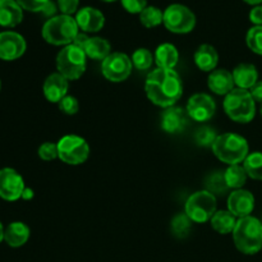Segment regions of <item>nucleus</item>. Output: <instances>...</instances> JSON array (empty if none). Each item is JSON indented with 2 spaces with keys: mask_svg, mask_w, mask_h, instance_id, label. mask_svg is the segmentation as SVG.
Listing matches in <instances>:
<instances>
[{
  "mask_svg": "<svg viewBox=\"0 0 262 262\" xmlns=\"http://www.w3.org/2000/svg\"><path fill=\"white\" fill-rule=\"evenodd\" d=\"M23 19V9L17 0H0V26L15 27Z\"/></svg>",
  "mask_w": 262,
  "mask_h": 262,
  "instance_id": "19",
  "label": "nucleus"
},
{
  "mask_svg": "<svg viewBox=\"0 0 262 262\" xmlns=\"http://www.w3.org/2000/svg\"><path fill=\"white\" fill-rule=\"evenodd\" d=\"M250 94L256 102H261L262 104V81L256 82L255 86L250 90Z\"/></svg>",
  "mask_w": 262,
  "mask_h": 262,
  "instance_id": "40",
  "label": "nucleus"
},
{
  "mask_svg": "<svg viewBox=\"0 0 262 262\" xmlns=\"http://www.w3.org/2000/svg\"><path fill=\"white\" fill-rule=\"evenodd\" d=\"M243 2H246L247 3V4H250V5H260L261 3H262V0H243Z\"/></svg>",
  "mask_w": 262,
  "mask_h": 262,
  "instance_id": "44",
  "label": "nucleus"
},
{
  "mask_svg": "<svg viewBox=\"0 0 262 262\" xmlns=\"http://www.w3.org/2000/svg\"><path fill=\"white\" fill-rule=\"evenodd\" d=\"M122 5L127 12L140 14L147 7V0H122Z\"/></svg>",
  "mask_w": 262,
  "mask_h": 262,
  "instance_id": "37",
  "label": "nucleus"
},
{
  "mask_svg": "<svg viewBox=\"0 0 262 262\" xmlns=\"http://www.w3.org/2000/svg\"><path fill=\"white\" fill-rule=\"evenodd\" d=\"M211 148L214 155L228 165H238L250 155V146L247 140L237 133L219 135Z\"/></svg>",
  "mask_w": 262,
  "mask_h": 262,
  "instance_id": "3",
  "label": "nucleus"
},
{
  "mask_svg": "<svg viewBox=\"0 0 262 262\" xmlns=\"http://www.w3.org/2000/svg\"><path fill=\"white\" fill-rule=\"evenodd\" d=\"M191 223L192 220L184 214H177L171 220V233L178 238H184L188 235L189 230H191Z\"/></svg>",
  "mask_w": 262,
  "mask_h": 262,
  "instance_id": "31",
  "label": "nucleus"
},
{
  "mask_svg": "<svg viewBox=\"0 0 262 262\" xmlns=\"http://www.w3.org/2000/svg\"><path fill=\"white\" fill-rule=\"evenodd\" d=\"M164 13L156 7H146L140 13V20L146 28L158 27L163 23Z\"/></svg>",
  "mask_w": 262,
  "mask_h": 262,
  "instance_id": "29",
  "label": "nucleus"
},
{
  "mask_svg": "<svg viewBox=\"0 0 262 262\" xmlns=\"http://www.w3.org/2000/svg\"><path fill=\"white\" fill-rule=\"evenodd\" d=\"M58 105H59V109H60V112H63L64 114H67V115L77 114V112H78V109H79L78 100H77L74 96H69V95H67L64 99H61L60 101H59Z\"/></svg>",
  "mask_w": 262,
  "mask_h": 262,
  "instance_id": "34",
  "label": "nucleus"
},
{
  "mask_svg": "<svg viewBox=\"0 0 262 262\" xmlns=\"http://www.w3.org/2000/svg\"><path fill=\"white\" fill-rule=\"evenodd\" d=\"M26 40L22 35L14 31L0 32V59L2 60H15L25 54Z\"/></svg>",
  "mask_w": 262,
  "mask_h": 262,
  "instance_id": "13",
  "label": "nucleus"
},
{
  "mask_svg": "<svg viewBox=\"0 0 262 262\" xmlns=\"http://www.w3.org/2000/svg\"><path fill=\"white\" fill-rule=\"evenodd\" d=\"M102 2H109L110 3V2H115V0H102Z\"/></svg>",
  "mask_w": 262,
  "mask_h": 262,
  "instance_id": "46",
  "label": "nucleus"
},
{
  "mask_svg": "<svg viewBox=\"0 0 262 262\" xmlns=\"http://www.w3.org/2000/svg\"><path fill=\"white\" fill-rule=\"evenodd\" d=\"M233 241L239 252L256 255L262 250V222L253 216L241 217L233 230Z\"/></svg>",
  "mask_w": 262,
  "mask_h": 262,
  "instance_id": "2",
  "label": "nucleus"
},
{
  "mask_svg": "<svg viewBox=\"0 0 262 262\" xmlns=\"http://www.w3.org/2000/svg\"><path fill=\"white\" fill-rule=\"evenodd\" d=\"M224 110L234 122L250 123L256 115V101L248 90L237 87L225 96Z\"/></svg>",
  "mask_w": 262,
  "mask_h": 262,
  "instance_id": "5",
  "label": "nucleus"
},
{
  "mask_svg": "<svg viewBox=\"0 0 262 262\" xmlns=\"http://www.w3.org/2000/svg\"><path fill=\"white\" fill-rule=\"evenodd\" d=\"M207 84L214 94L220 95V96H227L232 90H234L233 74L227 69H215L210 72Z\"/></svg>",
  "mask_w": 262,
  "mask_h": 262,
  "instance_id": "18",
  "label": "nucleus"
},
{
  "mask_svg": "<svg viewBox=\"0 0 262 262\" xmlns=\"http://www.w3.org/2000/svg\"><path fill=\"white\" fill-rule=\"evenodd\" d=\"M32 197H33V191L31 188H28V187H26L25 191H23L22 193V199L27 201V200H31Z\"/></svg>",
  "mask_w": 262,
  "mask_h": 262,
  "instance_id": "43",
  "label": "nucleus"
},
{
  "mask_svg": "<svg viewBox=\"0 0 262 262\" xmlns=\"http://www.w3.org/2000/svg\"><path fill=\"white\" fill-rule=\"evenodd\" d=\"M164 26L173 33H188L196 26V15L183 4H171L164 10Z\"/></svg>",
  "mask_w": 262,
  "mask_h": 262,
  "instance_id": "9",
  "label": "nucleus"
},
{
  "mask_svg": "<svg viewBox=\"0 0 262 262\" xmlns=\"http://www.w3.org/2000/svg\"><path fill=\"white\" fill-rule=\"evenodd\" d=\"M261 117H262V104H261Z\"/></svg>",
  "mask_w": 262,
  "mask_h": 262,
  "instance_id": "47",
  "label": "nucleus"
},
{
  "mask_svg": "<svg viewBox=\"0 0 262 262\" xmlns=\"http://www.w3.org/2000/svg\"><path fill=\"white\" fill-rule=\"evenodd\" d=\"M243 168L251 179L262 181V152L256 151L250 154L243 161Z\"/></svg>",
  "mask_w": 262,
  "mask_h": 262,
  "instance_id": "27",
  "label": "nucleus"
},
{
  "mask_svg": "<svg viewBox=\"0 0 262 262\" xmlns=\"http://www.w3.org/2000/svg\"><path fill=\"white\" fill-rule=\"evenodd\" d=\"M25 181L17 170L12 168L0 169V197L5 201H17L22 199Z\"/></svg>",
  "mask_w": 262,
  "mask_h": 262,
  "instance_id": "11",
  "label": "nucleus"
},
{
  "mask_svg": "<svg viewBox=\"0 0 262 262\" xmlns=\"http://www.w3.org/2000/svg\"><path fill=\"white\" fill-rule=\"evenodd\" d=\"M90 156V146L83 137L68 135L58 142V158L68 165L83 164Z\"/></svg>",
  "mask_w": 262,
  "mask_h": 262,
  "instance_id": "8",
  "label": "nucleus"
},
{
  "mask_svg": "<svg viewBox=\"0 0 262 262\" xmlns=\"http://www.w3.org/2000/svg\"><path fill=\"white\" fill-rule=\"evenodd\" d=\"M132 59L124 53H112L101 64V72L110 82H123L132 73Z\"/></svg>",
  "mask_w": 262,
  "mask_h": 262,
  "instance_id": "10",
  "label": "nucleus"
},
{
  "mask_svg": "<svg viewBox=\"0 0 262 262\" xmlns=\"http://www.w3.org/2000/svg\"><path fill=\"white\" fill-rule=\"evenodd\" d=\"M145 91L152 104L170 107L183 95V82L174 69L156 68L146 78Z\"/></svg>",
  "mask_w": 262,
  "mask_h": 262,
  "instance_id": "1",
  "label": "nucleus"
},
{
  "mask_svg": "<svg viewBox=\"0 0 262 262\" xmlns=\"http://www.w3.org/2000/svg\"><path fill=\"white\" fill-rule=\"evenodd\" d=\"M89 40H90V37L86 35V33H84V32H79L78 35L76 36V38H74L73 45L78 46L79 49H82V50L84 51V48H86V45H87V42H89Z\"/></svg>",
  "mask_w": 262,
  "mask_h": 262,
  "instance_id": "41",
  "label": "nucleus"
},
{
  "mask_svg": "<svg viewBox=\"0 0 262 262\" xmlns=\"http://www.w3.org/2000/svg\"><path fill=\"white\" fill-rule=\"evenodd\" d=\"M76 18L72 15H54L49 18L42 27L43 40L51 45H71L79 33Z\"/></svg>",
  "mask_w": 262,
  "mask_h": 262,
  "instance_id": "4",
  "label": "nucleus"
},
{
  "mask_svg": "<svg viewBox=\"0 0 262 262\" xmlns=\"http://www.w3.org/2000/svg\"><path fill=\"white\" fill-rule=\"evenodd\" d=\"M246 42L250 50L257 55H262V26H253L246 36Z\"/></svg>",
  "mask_w": 262,
  "mask_h": 262,
  "instance_id": "32",
  "label": "nucleus"
},
{
  "mask_svg": "<svg viewBox=\"0 0 262 262\" xmlns=\"http://www.w3.org/2000/svg\"><path fill=\"white\" fill-rule=\"evenodd\" d=\"M210 222H211L212 229L219 233V234H229V233H233L235 224H237V219H235V216L229 210H220V211H216Z\"/></svg>",
  "mask_w": 262,
  "mask_h": 262,
  "instance_id": "25",
  "label": "nucleus"
},
{
  "mask_svg": "<svg viewBox=\"0 0 262 262\" xmlns=\"http://www.w3.org/2000/svg\"><path fill=\"white\" fill-rule=\"evenodd\" d=\"M155 63L158 68L174 69L179 60V53L173 43H161L155 51Z\"/></svg>",
  "mask_w": 262,
  "mask_h": 262,
  "instance_id": "23",
  "label": "nucleus"
},
{
  "mask_svg": "<svg viewBox=\"0 0 262 262\" xmlns=\"http://www.w3.org/2000/svg\"><path fill=\"white\" fill-rule=\"evenodd\" d=\"M76 22L83 32H99L104 27L105 17L96 8L84 7L76 13Z\"/></svg>",
  "mask_w": 262,
  "mask_h": 262,
  "instance_id": "15",
  "label": "nucleus"
},
{
  "mask_svg": "<svg viewBox=\"0 0 262 262\" xmlns=\"http://www.w3.org/2000/svg\"><path fill=\"white\" fill-rule=\"evenodd\" d=\"M225 182H227L229 189H241L246 184L247 181V173L245 168L238 165H229V168L224 171Z\"/></svg>",
  "mask_w": 262,
  "mask_h": 262,
  "instance_id": "26",
  "label": "nucleus"
},
{
  "mask_svg": "<svg viewBox=\"0 0 262 262\" xmlns=\"http://www.w3.org/2000/svg\"><path fill=\"white\" fill-rule=\"evenodd\" d=\"M217 61H219V54H217L216 49L209 43L199 46L194 53V63L204 72L215 71Z\"/></svg>",
  "mask_w": 262,
  "mask_h": 262,
  "instance_id": "22",
  "label": "nucleus"
},
{
  "mask_svg": "<svg viewBox=\"0 0 262 262\" xmlns=\"http://www.w3.org/2000/svg\"><path fill=\"white\" fill-rule=\"evenodd\" d=\"M86 53L78 46L73 43L64 46L56 56L58 73L66 77L68 81H76L81 78L86 71Z\"/></svg>",
  "mask_w": 262,
  "mask_h": 262,
  "instance_id": "6",
  "label": "nucleus"
},
{
  "mask_svg": "<svg viewBox=\"0 0 262 262\" xmlns=\"http://www.w3.org/2000/svg\"><path fill=\"white\" fill-rule=\"evenodd\" d=\"M79 0H58V7L60 12L66 15H72L78 12Z\"/></svg>",
  "mask_w": 262,
  "mask_h": 262,
  "instance_id": "38",
  "label": "nucleus"
},
{
  "mask_svg": "<svg viewBox=\"0 0 262 262\" xmlns=\"http://www.w3.org/2000/svg\"><path fill=\"white\" fill-rule=\"evenodd\" d=\"M38 156L45 161H51L58 158V143L45 142L38 147Z\"/></svg>",
  "mask_w": 262,
  "mask_h": 262,
  "instance_id": "35",
  "label": "nucleus"
},
{
  "mask_svg": "<svg viewBox=\"0 0 262 262\" xmlns=\"http://www.w3.org/2000/svg\"><path fill=\"white\" fill-rule=\"evenodd\" d=\"M154 60H155V58H154L152 53L145 48L137 49L132 55V64L138 71H147V69H150Z\"/></svg>",
  "mask_w": 262,
  "mask_h": 262,
  "instance_id": "30",
  "label": "nucleus"
},
{
  "mask_svg": "<svg viewBox=\"0 0 262 262\" xmlns=\"http://www.w3.org/2000/svg\"><path fill=\"white\" fill-rule=\"evenodd\" d=\"M233 79L234 84H237L238 89L248 90L250 91L256 82L258 81V72L253 64L242 63L237 66L233 71Z\"/></svg>",
  "mask_w": 262,
  "mask_h": 262,
  "instance_id": "21",
  "label": "nucleus"
},
{
  "mask_svg": "<svg viewBox=\"0 0 262 262\" xmlns=\"http://www.w3.org/2000/svg\"><path fill=\"white\" fill-rule=\"evenodd\" d=\"M261 222H262V220H261Z\"/></svg>",
  "mask_w": 262,
  "mask_h": 262,
  "instance_id": "49",
  "label": "nucleus"
},
{
  "mask_svg": "<svg viewBox=\"0 0 262 262\" xmlns=\"http://www.w3.org/2000/svg\"><path fill=\"white\" fill-rule=\"evenodd\" d=\"M30 228L22 222H13L5 228L4 241L9 247H22L30 239Z\"/></svg>",
  "mask_w": 262,
  "mask_h": 262,
  "instance_id": "20",
  "label": "nucleus"
},
{
  "mask_svg": "<svg viewBox=\"0 0 262 262\" xmlns=\"http://www.w3.org/2000/svg\"><path fill=\"white\" fill-rule=\"evenodd\" d=\"M216 110L214 99L207 94H194L187 102V114L200 123L211 119Z\"/></svg>",
  "mask_w": 262,
  "mask_h": 262,
  "instance_id": "12",
  "label": "nucleus"
},
{
  "mask_svg": "<svg viewBox=\"0 0 262 262\" xmlns=\"http://www.w3.org/2000/svg\"><path fill=\"white\" fill-rule=\"evenodd\" d=\"M216 138H217L216 132H215L211 127H207V125H204V127L199 128L196 135H194V141H196L197 145L202 146V147L212 146Z\"/></svg>",
  "mask_w": 262,
  "mask_h": 262,
  "instance_id": "33",
  "label": "nucleus"
},
{
  "mask_svg": "<svg viewBox=\"0 0 262 262\" xmlns=\"http://www.w3.org/2000/svg\"><path fill=\"white\" fill-rule=\"evenodd\" d=\"M84 53H86L87 58L104 61L112 54V46H110L109 41L102 37H90L89 42L84 48Z\"/></svg>",
  "mask_w": 262,
  "mask_h": 262,
  "instance_id": "24",
  "label": "nucleus"
},
{
  "mask_svg": "<svg viewBox=\"0 0 262 262\" xmlns=\"http://www.w3.org/2000/svg\"><path fill=\"white\" fill-rule=\"evenodd\" d=\"M205 184H206V191H209L214 196L216 194L222 196V194L227 193V191L229 189L227 182H225L224 171H212L206 178Z\"/></svg>",
  "mask_w": 262,
  "mask_h": 262,
  "instance_id": "28",
  "label": "nucleus"
},
{
  "mask_svg": "<svg viewBox=\"0 0 262 262\" xmlns=\"http://www.w3.org/2000/svg\"><path fill=\"white\" fill-rule=\"evenodd\" d=\"M4 228H3V224L2 223H0V243L3 242V241H4Z\"/></svg>",
  "mask_w": 262,
  "mask_h": 262,
  "instance_id": "45",
  "label": "nucleus"
},
{
  "mask_svg": "<svg viewBox=\"0 0 262 262\" xmlns=\"http://www.w3.org/2000/svg\"><path fill=\"white\" fill-rule=\"evenodd\" d=\"M184 212L194 223L209 222L216 212V197L206 189L196 192L187 200Z\"/></svg>",
  "mask_w": 262,
  "mask_h": 262,
  "instance_id": "7",
  "label": "nucleus"
},
{
  "mask_svg": "<svg viewBox=\"0 0 262 262\" xmlns=\"http://www.w3.org/2000/svg\"><path fill=\"white\" fill-rule=\"evenodd\" d=\"M55 10H56V8H55V5H54V3L53 2H49V4L46 5L45 7V9L42 10V13L45 15H49V17L50 18H53L54 17V13H55Z\"/></svg>",
  "mask_w": 262,
  "mask_h": 262,
  "instance_id": "42",
  "label": "nucleus"
},
{
  "mask_svg": "<svg viewBox=\"0 0 262 262\" xmlns=\"http://www.w3.org/2000/svg\"><path fill=\"white\" fill-rule=\"evenodd\" d=\"M50 0H17L20 8L28 12H42Z\"/></svg>",
  "mask_w": 262,
  "mask_h": 262,
  "instance_id": "36",
  "label": "nucleus"
},
{
  "mask_svg": "<svg viewBox=\"0 0 262 262\" xmlns=\"http://www.w3.org/2000/svg\"><path fill=\"white\" fill-rule=\"evenodd\" d=\"M255 209V197L250 191L246 189H235L228 197V210L235 217L251 216Z\"/></svg>",
  "mask_w": 262,
  "mask_h": 262,
  "instance_id": "14",
  "label": "nucleus"
},
{
  "mask_svg": "<svg viewBox=\"0 0 262 262\" xmlns=\"http://www.w3.org/2000/svg\"><path fill=\"white\" fill-rule=\"evenodd\" d=\"M187 115L184 110L179 106L166 107L165 112L161 114V128L169 135H177L186 129Z\"/></svg>",
  "mask_w": 262,
  "mask_h": 262,
  "instance_id": "16",
  "label": "nucleus"
},
{
  "mask_svg": "<svg viewBox=\"0 0 262 262\" xmlns=\"http://www.w3.org/2000/svg\"><path fill=\"white\" fill-rule=\"evenodd\" d=\"M0 89H2V82H0Z\"/></svg>",
  "mask_w": 262,
  "mask_h": 262,
  "instance_id": "48",
  "label": "nucleus"
},
{
  "mask_svg": "<svg viewBox=\"0 0 262 262\" xmlns=\"http://www.w3.org/2000/svg\"><path fill=\"white\" fill-rule=\"evenodd\" d=\"M68 87V79L56 72V73L50 74V76L45 79V82H43V95H45L48 101L59 104V101L67 96Z\"/></svg>",
  "mask_w": 262,
  "mask_h": 262,
  "instance_id": "17",
  "label": "nucleus"
},
{
  "mask_svg": "<svg viewBox=\"0 0 262 262\" xmlns=\"http://www.w3.org/2000/svg\"><path fill=\"white\" fill-rule=\"evenodd\" d=\"M250 20L255 26H262V5H256L250 12Z\"/></svg>",
  "mask_w": 262,
  "mask_h": 262,
  "instance_id": "39",
  "label": "nucleus"
}]
</instances>
